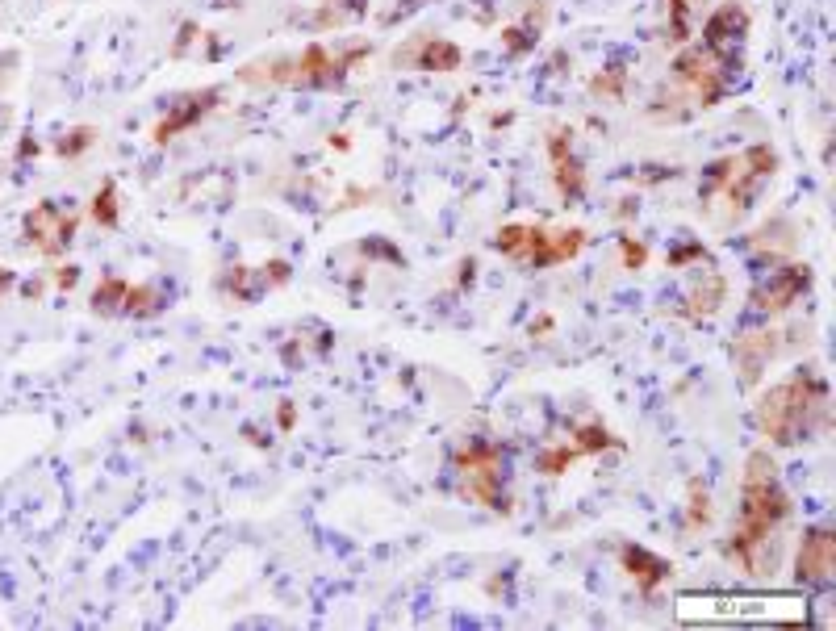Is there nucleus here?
Segmentation results:
<instances>
[{"instance_id": "nucleus-1", "label": "nucleus", "mask_w": 836, "mask_h": 631, "mask_svg": "<svg viewBox=\"0 0 836 631\" xmlns=\"http://www.w3.org/2000/svg\"><path fill=\"white\" fill-rule=\"evenodd\" d=\"M791 519V494L778 477L774 456L757 448L745 456L740 477V510L724 540V556L745 577H770L782 560V527Z\"/></svg>"}, {"instance_id": "nucleus-2", "label": "nucleus", "mask_w": 836, "mask_h": 631, "mask_svg": "<svg viewBox=\"0 0 836 631\" xmlns=\"http://www.w3.org/2000/svg\"><path fill=\"white\" fill-rule=\"evenodd\" d=\"M828 381L820 364H799L791 377L770 385L757 406H753V423L761 431V439H770L774 448H799L811 443L820 431H828Z\"/></svg>"}, {"instance_id": "nucleus-3", "label": "nucleus", "mask_w": 836, "mask_h": 631, "mask_svg": "<svg viewBox=\"0 0 836 631\" xmlns=\"http://www.w3.org/2000/svg\"><path fill=\"white\" fill-rule=\"evenodd\" d=\"M373 55V46H347V51H331L327 42H310L306 51L297 55H272V59H255L243 63L235 80L247 88H339L352 67Z\"/></svg>"}, {"instance_id": "nucleus-4", "label": "nucleus", "mask_w": 836, "mask_h": 631, "mask_svg": "<svg viewBox=\"0 0 836 631\" xmlns=\"http://www.w3.org/2000/svg\"><path fill=\"white\" fill-rule=\"evenodd\" d=\"M778 163L782 159L770 143H753V147L736 151V155L711 159L703 168V176H699V201L703 205L724 201L732 218L749 214V209L757 205V197H761V189L778 176Z\"/></svg>"}, {"instance_id": "nucleus-5", "label": "nucleus", "mask_w": 836, "mask_h": 631, "mask_svg": "<svg viewBox=\"0 0 836 631\" xmlns=\"http://www.w3.org/2000/svg\"><path fill=\"white\" fill-rule=\"evenodd\" d=\"M586 226H544V222H506L494 230V251L506 255L523 272H548L556 264H569L586 251Z\"/></svg>"}, {"instance_id": "nucleus-6", "label": "nucleus", "mask_w": 836, "mask_h": 631, "mask_svg": "<svg viewBox=\"0 0 836 631\" xmlns=\"http://www.w3.org/2000/svg\"><path fill=\"white\" fill-rule=\"evenodd\" d=\"M740 67H745V59L719 55L707 42L682 46L678 59H673V67H669L673 92H678L673 101H690V109H715L728 97V88L736 84Z\"/></svg>"}, {"instance_id": "nucleus-7", "label": "nucleus", "mask_w": 836, "mask_h": 631, "mask_svg": "<svg viewBox=\"0 0 836 631\" xmlns=\"http://www.w3.org/2000/svg\"><path fill=\"white\" fill-rule=\"evenodd\" d=\"M456 477H460V494L494 510V514H510V494H506V452L494 439H469L456 452Z\"/></svg>"}, {"instance_id": "nucleus-8", "label": "nucleus", "mask_w": 836, "mask_h": 631, "mask_svg": "<svg viewBox=\"0 0 836 631\" xmlns=\"http://www.w3.org/2000/svg\"><path fill=\"white\" fill-rule=\"evenodd\" d=\"M80 230V214L63 201H38L26 218H21V239H26L38 255L46 260H59V255L76 243Z\"/></svg>"}, {"instance_id": "nucleus-9", "label": "nucleus", "mask_w": 836, "mask_h": 631, "mask_svg": "<svg viewBox=\"0 0 836 631\" xmlns=\"http://www.w3.org/2000/svg\"><path fill=\"white\" fill-rule=\"evenodd\" d=\"M811 285H816V276H811L807 264H782V268H774L765 280H757V289L749 293V306L757 314L778 318V314H786L791 306H799V301L811 293Z\"/></svg>"}, {"instance_id": "nucleus-10", "label": "nucleus", "mask_w": 836, "mask_h": 631, "mask_svg": "<svg viewBox=\"0 0 836 631\" xmlns=\"http://www.w3.org/2000/svg\"><path fill=\"white\" fill-rule=\"evenodd\" d=\"M289 276H293V264L289 260H264V264H235V268H226L218 276V289L230 297V301H239V306H255L260 297H268L272 289H281L289 285Z\"/></svg>"}, {"instance_id": "nucleus-11", "label": "nucleus", "mask_w": 836, "mask_h": 631, "mask_svg": "<svg viewBox=\"0 0 836 631\" xmlns=\"http://www.w3.org/2000/svg\"><path fill=\"white\" fill-rule=\"evenodd\" d=\"M786 347V331L778 326H761V331H745L732 343V368L740 372V389H757L765 368L778 360V352Z\"/></svg>"}, {"instance_id": "nucleus-12", "label": "nucleus", "mask_w": 836, "mask_h": 631, "mask_svg": "<svg viewBox=\"0 0 836 631\" xmlns=\"http://www.w3.org/2000/svg\"><path fill=\"white\" fill-rule=\"evenodd\" d=\"M218 105H222V88H218V84H209V88H193V92H180V97L168 105L164 118L155 122L151 143H155V147H168L172 138H180L184 130H193L197 122H205Z\"/></svg>"}, {"instance_id": "nucleus-13", "label": "nucleus", "mask_w": 836, "mask_h": 631, "mask_svg": "<svg viewBox=\"0 0 836 631\" xmlns=\"http://www.w3.org/2000/svg\"><path fill=\"white\" fill-rule=\"evenodd\" d=\"M548 163H552L556 197L565 205H577L586 197V163L573 147V130H548Z\"/></svg>"}, {"instance_id": "nucleus-14", "label": "nucleus", "mask_w": 836, "mask_h": 631, "mask_svg": "<svg viewBox=\"0 0 836 631\" xmlns=\"http://www.w3.org/2000/svg\"><path fill=\"white\" fill-rule=\"evenodd\" d=\"M836 573V531L807 527L795 552V581L799 586H828Z\"/></svg>"}, {"instance_id": "nucleus-15", "label": "nucleus", "mask_w": 836, "mask_h": 631, "mask_svg": "<svg viewBox=\"0 0 836 631\" xmlns=\"http://www.w3.org/2000/svg\"><path fill=\"white\" fill-rule=\"evenodd\" d=\"M393 63L398 67H418V72H427V76H452L460 72V63H464V51L452 42V38H414L410 46H402L398 55H393Z\"/></svg>"}, {"instance_id": "nucleus-16", "label": "nucleus", "mask_w": 836, "mask_h": 631, "mask_svg": "<svg viewBox=\"0 0 836 631\" xmlns=\"http://www.w3.org/2000/svg\"><path fill=\"white\" fill-rule=\"evenodd\" d=\"M745 38H749V13L740 0H724L703 26V42L732 59H745Z\"/></svg>"}, {"instance_id": "nucleus-17", "label": "nucleus", "mask_w": 836, "mask_h": 631, "mask_svg": "<svg viewBox=\"0 0 836 631\" xmlns=\"http://www.w3.org/2000/svg\"><path fill=\"white\" fill-rule=\"evenodd\" d=\"M619 569L627 573L636 581V590L644 594V598H653L665 581L673 577V565L665 556H657V552H648L644 544H623L619 548Z\"/></svg>"}, {"instance_id": "nucleus-18", "label": "nucleus", "mask_w": 836, "mask_h": 631, "mask_svg": "<svg viewBox=\"0 0 836 631\" xmlns=\"http://www.w3.org/2000/svg\"><path fill=\"white\" fill-rule=\"evenodd\" d=\"M728 301V276L724 272H703V280L694 285L686 297H682V306H678V314L686 318V322H703V318H711L719 306Z\"/></svg>"}, {"instance_id": "nucleus-19", "label": "nucleus", "mask_w": 836, "mask_h": 631, "mask_svg": "<svg viewBox=\"0 0 836 631\" xmlns=\"http://www.w3.org/2000/svg\"><path fill=\"white\" fill-rule=\"evenodd\" d=\"M573 448L582 452V456H602V452H623L627 443H623L607 423L590 418V423H577V427H573Z\"/></svg>"}, {"instance_id": "nucleus-20", "label": "nucleus", "mask_w": 836, "mask_h": 631, "mask_svg": "<svg viewBox=\"0 0 836 631\" xmlns=\"http://www.w3.org/2000/svg\"><path fill=\"white\" fill-rule=\"evenodd\" d=\"M715 519V510H711V489L703 477H690L686 481V506H682V527L694 535V531H707Z\"/></svg>"}, {"instance_id": "nucleus-21", "label": "nucleus", "mask_w": 836, "mask_h": 631, "mask_svg": "<svg viewBox=\"0 0 836 631\" xmlns=\"http://www.w3.org/2000/svg\"><path fill=\"white\" fill-rule=\"evenodd\" d=\"M544 17H548V9H544V0H540V9H531L527 17H523V26H506L502 30V51L506 55H527L531 46H536V38H540V30H544Z\"/></svg>"}, {"instance_id": "nucleus-22", "label": "nucleus", "mask_w": 836, "mask_h": 631, "mask_svg": "<svg viewBox=\"0 0 836 631\" xmlns=\"http://www.w3.org/2000/svg\"><path fill=\"white\" fill-rule=\"evenodd\" d=\"M88 218L97 222L101 230H118L122 222V205H118V180L105 176L97 184V193H92V205H88Z\"/></svg>"}, {"instance_id": "nucleus-23", "label": "nucleus", "mask_w": 836, "mask_h": 631, "mask_svg": "<svg viewBox=\"0 0 836 631\" xmlns=\"http://www.w3.org/2000/svg\"><path fill=\"white\" fill-rule=\"evenodd\" d=\"M164 306H168V297H164V289H159V285H130L126 301H122V314L126 318H155Z\"/></svg>"}, {"instance_id": "nucleus-24", "label": "nucleus", "mask_w": 836, "mask_h": 631, "mask_svg": "<svg viewBox=\"0 0 836 631\" xmlns=\"http://www.w3.org/2000/svg\"><path fill=\"white\" fill-rule=\"evenodd\" d=\"M126 289H130V280L126 276H105L97 289H92V314H101V318H118L122 314V301H126Z\"/></svg>"}, {"instance_id": "nucleus-25", "label": "nucleus", "mask_w": 836, "mask_h": 631, "mask_svg": "<svg viewBox=\"0 0 836 631\" xmlns=\"http://www.w3.org/2000/svg\"><path fill=\"white\" fill-rule=\"evenodd\" d=\"M577 460H582V452H577L573 443H548V448L536 456V469H540L544 477H565Z\"/></svg>"}, {"instance_id": "nucleus-26", "label": "nucleus", "mask_w": 836, "mask_h": 631, "mask_svg": "<svg viewBox=\"0 0 836 631\" xmlns=\"http://www.w3.org/2000/svg\"><path fill=\"white\" fill-rule=\"evenodd\" d=\"M92 143H97V126H76V130H67L59 143H55V155H59V159H76V155H84Z\"/></svg>"}, {"instance_id": "nucleus-27", "label": "nucleus", "mask_w": 836, "mask_h": 631, "mask_svg": "<svg viewBox=\"0 0 836 631\" xmlns=\"http://www.w3.org/2000/svg\"><path fill=\"white\" fill-rule=\"evenodd\" d=\"M673 46H686L690 38V0H669V30H665Z\"/></svg>"}, {"instance_id": "nucleus-28", "label": "nucleus", "mask_w": 836, "mask_h": 631, "mask_svg": "<svg viewBox=\"0 0 836 631\" xmlns=\"http://www.w3.org/2000/svg\"><path fill=\"white\" fill-rule=\"evenodd\" d=\"M623 80H627V72L623 67H607L602 76H594L590 80V92L594 97H611V101H623Z\"/></svg>"}, {"instance_id": "nucleus-29", "label": "nucleus", "mask_w": 836, "mask_h": 631, "mask_svg": "<svg viewBox=\"0 0 836 631\" xmlns=\"http://www.w3.org/2000/svg\"><path fill=\"white\" fill-rule=\"evenodd\" d=\"M619 251H623V264H627V268H644V264H648V247H644L640 239H627V235H623V239H619Z\"/></svg>"}, {"instance_id": "nucleus-30", "label": "nucleus", "mask_w": 836, "mask_h": 631, "mask_svg": "<svg viewBox=\"0 0 836 631\" xmlns=\"http://www.w3.org/2000/svg\"><path fill=\"white\" fill-rule=\"evenodd\" d=\"M690 260H707V251H703L699 243H690V247H678V251L669 255V264H673V268H682V264H690Z\"/></svg>"}, {"instance_id": "nucleus-31", "label": "nucleus", "mask_w": 836, "mask_h": 631, "mask_svg": "<svg viewBox=\"0 0 836 631\" xmlns=\"http://www.w3.org/2000/svg\"><path fill=\"white\" fill-rule=\"evenodd\" d=\"M276 427H281V431L297 427V406L293 402H281V410H276Z\"/></svg>"}, {"instance_id": "nucleus-32", "label": "nucleus", "mask_w": 836, "mask_h": 631, "mask_svg": "<svg viewBox=\"0 0 836 631\" xmlns=\"http://www.w3.org/2000/svg\"><path fill=\"white\" fill-rule=\"evenodd\" d=\"M76 280H80V268H76V264H67V268L55 272V285H59V289H76Z\"/></svg>"}, {"instance_id": "nucleus-33", "label": "nucleus", "mask_w": 836, "mask_h": 631, "mask_svg": "<svg viewBox=\"0 0 836 631\" xmlns=\"http://www.w3.org/2000/svg\"><path fill=\"white\" fill-rule=\"evenodd\" d=\"M544 335H552V318L548 314L540 322H531V339H544Z\"/></svg>"}, {"instance_id": "nucleus-34", "label": "nucleus", "mask_w": 836, "mask_h": 631, "mask_svg": "<svg viewBox=\"0 0 836 631\" xmlns=\"http://www.w3.org/2000/svg\"><path fill=\"white\" fill-rule=\"evenodd\" d=\"M13 280H17V276H13V268H0V297H5V293L13 289Z\"/></svg>"}, {"instance_id": "nucleus-35", "label": "nucleus", "mask_w": 836, "mask_h": 631, "mask_svg": "<svg viewBox=\"0 0 836 631\" xmlns=\"http://www.w3.org/2000/svg\"><path fill=\"white\" fill-rule=\"evenodd\" d=\"M38 151H42V147L34 143V138H26V143H21V147H17V155H21V159H26V155H38Z\"/></svg>"}]
</instances>
